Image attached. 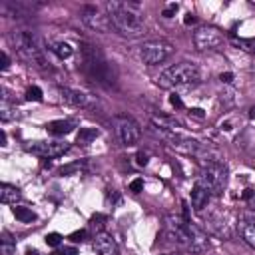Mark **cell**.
Listing matches in <instances>:
<instances>
[{
    "instance_id": "obj_8",
    "label": "cell",
    "mask_w": 255,
    "mask_h": 255,
    "mask_svg": "<svg viewBox=\"0 0 255 255\" xmlns=\"http://www.w3.org/2000/svg\"><path fill=\"white\" fill-rule=\"evenodd\" d=\"M114 131H116V137L122 145H133L137 143V139L141 137V128L139 124L129 118V116H116L114 120Z\"/></svg>"
},
{
    "instance_id": "obj_31",
    "label": "cell",
    "mask_w": 255,
    "mask_h": 255,
    "mask_svg": "<svg viewBox=\"0 0 255 255\" xmlns=\"http://www.w3.org/2000/svg\"><path fill=\"white\" fill-rule=\"evenodd\" d=\"M169 102H171V106H175V108H183V102H181V98H179L177 94H171V96H169Z\"/></svg>"
},
{
    "instance_id": "obj_37",
    "label": "cell",
    "mask_w": 255,
    "mask_h": 255,
    "mask_svg": "<svg viewBox=\"0 0 255 255\" xmlns=\"http://www.w3.org/2000/svg\"><path fill=\"white\" fill-rule=\"evenodd\" d=\"M0 143L6 145V131H0Z\"/></svg>"
},
{
    "instance_id": "obj_11",
    "label": "cell",
    "mask_w": 255,
    "mask_h": 255,
    "mask_svg": "<svg viewBox=\"0 0 255 255\" xmlns=\"http://www.w3.org/2000/svg\"><path fill=\"white\" fill-rule=\"evenodd\" d=\"M82 20L88 28H92L96 32H102V34L112 32V22H110L108 14H102L96 6H86L82 10Z\"/></svg>"
},
{
    "instance_id": "obj_36",
    "label": "cell",
    "mask_w": 255,
    "mask_h": 255,
    "mask_svg": "<svg viewBox=\"0 0 255 255\" xmlns=\"http://www.w3.org/2000/svg\"><path fill=\"white\" fill-rule=\"evenodd\" d=\"M193 22H195L193 14H187V18H185V24H193Z\"/></svg>"
},
{
    "instance_id": "obj_20",
    "label": "cell",
    "mask_w": 255,
    "mask_h": 255,
    "mask_svg": "<svg viewBox=\"0 0 255 255\" xmlns=\"http://www.w3.org/2000/svg\"><path fill=\"white\" fill-rule=\"evenodd\" d=\"M16 251V239L10 231H4L0 237V253L2 255H14Z\"/></svg>"
},
{
    "instance_id": "obj_19",
    "label": "cell",
    "mask_w": 255,
    "mask_h": 255,
    "mask_svg": "<svg viewBox=\"0 0 255 255\" xmlns=\"http://www.w3.org/2000/svg\"><path fill=\"white\" fill-rule=\"evenodd\" d=\"M98 135H100V131L96 128H80L78 137H76V143L78 145H90Z\"/></svg>"
},
{
    "instance_id": "obj_27",
    "label": "cell",
    "mask_w": 255,
    "mask_h": 255,
    "mask_svg": "<svg viewBox=\"0 0 255 255\" xmlns=\"http://www.w3.org/2000/svg\"><path fill=\"white\" fill-rule=\"evenodd\" d=\"M52 255H78V249L76 247H56L52 251Z\"/></svg>"
},
{
    "instance_id": "obj_38",
    "label": "cell",
    "mask_w": 255,
    "mask_h": 255,
    "mask_svg": "<svg viewBox=\"0 0 255 255\" xmlns=\"http://www.w3.org/2000/svg\"><path fill=\"white\" fill-rule=\"evenodd\" d=\"M26 255H40V253H38V251H28Z\"/></svg>"
},
{
    "instance_id": "obj_35",
    "label": "cell",
    "mask_w": 255,
    "mask_h": 255,
    "mask_svg": "<svg viewBox=\"0 0 255 255\" xmlns=\"http://www.w3.org/2000/svg\"><path fill=\"white\" fill-rule=\"evenodd\" d=\"M219 78H221V82H225V84H229V82L233 80V74H221Z\"/></svg>"
},
{
    "instance_id": "obj_24",
    "label": "cell",
    "mask_w": 255,
    "mask_h": 255,
    "mask_svg": "<svg viewBox=\"0 0 255 255\" xmlns=\"http://www.w3.org/2000/svg\"><path fill=\"white\" fill-rule=\"evenodd\" d=\"M0 118H2V122H8V120L16 118V108H12V106L6 102V98H4L2 104H0Z\"/></svg>"
},
{
    "instance_id": "obj_29",
    "label": "cell",
    "mask_w": 255,
    "mask_h": 255,
    "mask_svg": "<svg viewBox=\"0 0 255 255\" xmlns=\"http://www.w3.org/2000/svg\"><path fill=\"white\" fill-rule=\"evenodd\" d=\"M70 239H72V241H76V243H78V241H84V239H86V229L74 231V233L70 235Z\"/></svg>"
},
{
    "instance_id": "obj_14",
    "label": "cell",
    "mask_w": 255,
    "mask_h": 255,
    "mask_svg": "<svg viewBox=\"0 0 255 255\" xmlns=\"http://www.w3.org/2000/svg\"><path fill=\"white\" fill-rule=\"evenodd\" d=\"M209 199H211V191L205 187V183H201L197 179L195 185H193V191H191V205H193V209L195 211H203V207H207Z\"/></svg>"
},
{
    "instance_id": "obj_17",
    "label": "cell",
    "mask_w": 255,
    "mask_h": 255,
    "mask_svg": "<svg viewBox=\"0 0 255 255\" xmlns=\"http://www.w3.org/2000/svg\"><path fill=\"white\" fill-rule=\"evenodd\" d=\"M151 122L155 128H159L163 131H175L179 128V122L175 118H167V116H151Z\"/></svg>"
},
{
    "instance_id": "obj_30",
    "label": "cell",
    "mask_w": 255,
    "mask_h": 255,
    "mask_svg": "<svg viewBox=\"0 0 255 255\" xmlns=\"http://www.w3.org/2000/svg\"><path fill=\"white\" fill-rule=\"evenodd\" d=\"M175 12H177V4H169V6L163 10V18H171Z\"/></svg>"
},
{
    "instance_id": "obj_22",
    "label": "cell",
    "mask_w": 255,
    "mask_h": 255,
    "mask_svg": "<svg viewBox=\"0 0 255 255\" xmlns=\"http://www.w3.org/2000/svg\"><path fill=\"white\" fill-rule=\"evenodd\" d=\"M50 50H52L58 58H62V60H64V58H70L72 52H74L68 42H50Z\"/></svg>"
},
{
    "instance_id": "obj_5",
    "label": "cell",
    "mask_w": 255,
    "mask_h": 255,
    "mask_svg": "<svg viewBox=\"0 0 255 255\" xmlns=\"http://www.w3.org/2000/svg\"><path fill=\"white\" fill-rule=\"evenodd\" d=\"M201 80V72L191 62H179L169 66L157 76V86L163 90H179V88H191Z\"/></svg>"
},
{
    "instance_id": "obj_12",
    "label": "cell",
    "mask_w": 255,
    "mask_h": 255,
    "mask_svg": "<svg viewBox=\"0 0 255 255\" xmlns=\"http://www.w3.org/2000/svg\"><path fill=\"white\" fill-rule=\"evenodd\" d=\"M60 96H62V100L66 102V104H70V106H76V108H88V106H92V98L86 94V92H82V90H74V88H60Z\"/></svg>"
},
{
    "instance_id": "obj_10",
    "label": "cell",
    "mask_w": 255,
    "mask_h": 255,
    "mask_svg": "<svg viewBox=\"0 0 255 255\" xmlns=\"http://www.w3.org/2000/svg\"><path fill=\"white\" fill-rule=\"evenodd\" d=\"M68 149H70V143H66V141H32V143H26L28 153H34L38 157H48V159L60 157Z\"/></svg>"
},
{
    "instance_id": "obj_34",
    "label": "cell",
    "mask_w": 255,
    "mask_h": 255,
    "mask_svg": "<svg viewBox=\"0 0 255 255\" xmlns=\"http://www.w3.org/2000/svg\"><path fill=\"white\" fill-rule=\"evenodd\" d=\"M8 66H10V58L6 52H2V70H8Z\"/></svg>"
},
{
    "instance_id": "obj_7",
    "label": "cell",
    "mask_w": 255,
    "mask_h": 255,
    "mask_svg": "<svg viewBox=\"0 0 255 255\" xmlns=\"http://www.w3.org/2000/svg\"><path fill=\"white\" fill-rule=\"evenodd\" d=\"M173 50H175L173 44L167 40H149V42L141 44L139 56H141L145 66H155V64L165 62L173 54Z\"/></svg>"
},
{
    "instance_id": "obj_21",
    "label": "cell",
    "mask_w": 255,
    "mask_h": 255,
    "mask_svg": "<svg viewBox=\"0 0 255 255\" xmlns=\"http://www.w3.org/2000/svg\"><path fill=\"white\" fill-rule=\"evenodd\" d=\"M12 213H14V217H16L18 221H22V223H32V221H36V213H34L30 207L14 205V207H12Z\"/></svg>"
},
{
    "instance_id": "obj_6",
    "label": "cell",
    "mask_w": 255,
    "mask_h": 255,
    "mask_svg": "<svg viewBox=\"0 0 255 255\" xmlns=\"http://www.w3.org/2000/svg\"><path fill=\"white\" fill-rule=\"evenodd\" d=\"M199 181L205 183V187L211 191V195H221L227 185V167L219 159H209L207 165H203Z\"/></svg>"
},
{
    "instance_id": "obj_32",
    "label": "cell",
    "mask_w": 255,
    "mask_h": 255,
    "mask_svg": "<svg viewBox=\"0 0 255 255\" xmlns=\"http://www.w3.org/2000/svg\"><path fill=\"white\" fill-rule=\"evenodd\" d=\"M135 163H137V165H147V153L139 151V153L135 155Z\"/></svg>"
},
{
    "instance_id": "obj_9",
    "label": "cell",
    "mask_w": 255,
    "mask_h": 255,
    "mask_svg": "<svg viewBox=\"0 0 255 255\" xmlns=\"http://www.w3.org/2000/svg\"><path fill=\"white\" fill-rule=\"evenodd\" d=\"M223 42H225V38H223L221 30L215 28V26H201L193 32V44L201 52L219 50L223 46Z\"/></svg>"
},
{
    "instance_id": "obj_1",
    "label": "cell",
    "mask_w": 255,
    "mask_h": 255,
    "mask_svg": "<svg viewBox=\"0 0 255 255\" xmlns=\"http://www.w3.org/2000/svg\"><path fill=\"white\" fill-rule=\"evenodd\" d=\"M106 12H108V18L112 22V28L116 32H120L122 36L135 38L145 30L143 12H141L139 2H118V0H112V2L106 4Z\"/></svg>"
},
{
    "instance_id": "obj_28",
    "label": "cell",
    "mask_w": 255,
    "mask_h": 255,
    "mask_svg": "<svg viewBox=\"0 0 255 255\" xmlns=\"http://www.w3.org/2000/svg\"><path fill=\"white\" fill-rule=\"evenodd\" d=\"M129 189H131L133 193H139V191L143 189V179H141V177H137V179H133V181L129 183Z\"/></svg>"
},
{
    "instance_id": "obj_16",
    "label": "cell",
    "mask_w": 255,
    "mask_h": 255,
    "mask_svg": "<svg viewBox=\"0 0 255 255\" xmlns=\"http://www.w3.org/2000/svg\"><path fill=\"white\" fill-rule=\"evenodd\" d=\"M239 233L249 247H255V217H243L239 221Z\"/></svg>"
},
{
    "instance_id": "obj_3",
    "label": "cell",
    "mask_w": 255,
    "mask_h": 255,
    "mask_svg": "<svg viewBox=\"0 0 255 255\" xmlns=\"http://www.w3.org/2000/svg\"><path fill=\"white\" fill-rule=\"evenodd\" d=\"M82 52V70L86 72V76L102 86H114L116 84V72L112 68V64L104 58V54L90 44H82L80 48Z\"/></svg>"
},
{
    "instance_id": "obj_26",
    "label": "cell",
    "mask_w": 255,
    "mask_h": 255,
    "mask_svg": "<svg viewBox=\"0 0 255 255\" xmlns=\"http://www.w3.org/2000/svg\"><path fill=\"white\" fill-rule=\"evenodd\" d=\"M60 243H62V235H60V233L54 231V233H48V235H46V245H50V247H58Z\"/></svg>"
},
{
    "instance_id": "obj_25",
    "label": "cell",
    "mask_w": 255,
    "mask_h": 255,
    "mask_svg": "<svg viewBox=\"0 0 255 255\" xmlns=\"http://www.w3.org/2000/svg\"><path fill=\"white\" fill-rule=\"evenodd\" d=\"M26 98L28 100H34V102H40L42 100V90L38 86H32V88L26 90Z\"/></svg>"
},
{
    "instance_id": "obj_2",
    "label": "cell",
    "mask_w": 255,
    "mask_h": 255,
    "mask_svg": "<svg viewBox=\"0 0 255 255\" xmlns=\"http://www.w3.org/2000/svg\"><path fill=\"white\" fill-rule=\"evenodd\" d=\"M165 223H167V229H169V235L179 243V245H185L187 249L199 253V251H205L209 247V239L205 235L203 229H199L195 223H191L187 217H177V215H167L165 217Z\"/></svg>"
},
{
    "instance_id": "obj_15",
    "label": "cell",
    "mask_w": 255,
    "mask_h": 255,
    "mask_svg": "<svg viewBox=\"0 0 255 255\" xmlns=\"http://www.w3.org/2000/svg\"><path fill=\"white\" fill-rule=\"evenodd\" d=\"M74 128H76V122L72 120H54L46 124V131L52 135H68L70 131H74Z\"/></svg>"
},
{
    "instance_id": "obj_23",
    "label": "cell",
    "mask_w": 255,
    "mask_h": 255,
    "mask_svg": "<svg viewBox=\"0 0 255 255\" xmlns=\"http://www.w3.org/2000/svg\"><path fill=\"white\" fill-rule=\"evenodd\" d=\"M231 42L237 48H241V50L249 52L251 56H255V38H231Z\"/></svg>"
},
{
    "instance_id": "obj_4",
    "label": "cell",
    "mask_w": 255,
    "mask_h": 255,
    "mask_svg": "<svg viewBox=\"0 0 255 255\" xmlns=\"http://www.w3.org/2000/svg\"><path fill=\"white\" fill-rule=\"evenodd\" d=\"M10 44L12 48L16 50V54L30 66L34 68H40V70H46L48 68V60L42 52V46L36 38L34 32H28V30H18V32H12L10 34Z\"/></svg>"
},
{
    "instance_id": "obj_13",
    "label": "cell",
    "mask_w": 255,
    "mask_h": 255,
    "mask_svg": "<svg viewBox=\"0 0 255 255\" xmlns=\"http://www.w3.org/2000/svg\"><path fill=\"white\" fill-rule=\"evenodd\" d=\"M94 249L98 255H118V245L114 237L106 231H98L94 237Z\"/></svg>"
},
{
    "instance_id": "obj_33",
    "label": "cell",
    "mask_w": 255,
    "mask_h": 255,
    "mask_svg": "<svg viewBox=\"0 0 255 255\" xmlns=\"http://www.w3.org/2000/svg\"><path fill=\"white\" fill-rule=\"evenodd\" d=\"M247 207H249L251 211H255V191H251V195H249V199H247Z\"/></svg>"
},
{
    "instance_id": "obj_18",
    "label": "cell",
    "mask_w": 255,
    "mask_h": 255,
    "mask_svg": "<svg viewBox=\"0 0 255 255\" xmlns=\"http://www.w3.org/2000/svg\"><path fill=\"white\" fill-rule=\"evenodd\" d=\"M0 199H2V203H14L16 205V201L20 199V189L10 185V183H2L0 185Z\"/></svg>"
}]
</instances>
